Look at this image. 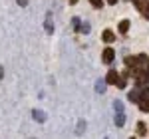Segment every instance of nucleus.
<instances>
[{"instance_id":"dca6fc26","label":"nucleus","mask_w":149,"mask_h":139,"mask_svg":"<svg viewBox=\"0 0 149 139\" xmlns=\"http://www.w3.org/2000/svg\"><path fill=\"white\" fill-rule=\"evenodd\" d=\"M90 2H92V4L95 6V8H102V4H103L102 0H90Z\"/></svg>"},{"instance_id":"20e7f679","label":"nucleus","mask_w":149,"mask_h":139,"mask_svg":"<svg viewBox=\"0 0 149 139\" xmlns=\"http://www.w3.org/2000/svg\"><path fill=\"white\" fill-rule=\"evenodd\" d=\"M44 28H46L48 34H52L54 32V22H52V12H48L46 14V22H44Z\"/></svg>"},{"instance_id":"f8f14e48","label":"nucleus","mask_w":149,"mask_h":139,"mask_svg":"<svg viewBox=\"0 0 149 139\" xmlns=\"http://www.w3.org/2000/svg\"><path fill=\"white\" fill-rule=\"evenodd\" d=\"M113 107H115L117 113H123V104H121L119 99H115V101H113Z\"/></svg>"},{"instance_id":"5701e85b","label":"nucleus","mask_w":149,"mask_h":139,"mask_svg":"<svg viewBox=\"0 0 149 139\" xmlns=\"http://www.w3.org/2000/svg\"><path fill=\"white\" fill-rule=\"evenodd\" d=\"M107 2H109V4H115V2H117V0H107Z\"/></svg>"},{"instance_id":"7ed1b4c3","label":"nucleus","mask_w":149,"mask_h":139,"mask_svg":"<svg viewBox=\"0 0 149 139\" xmlns=\"http://www.w3.org/2000/svg\"><path fill=\"white\" fill-rule=\"evenodd\" d=\"M32 117H34V121H38V123H44L48 117H46V113L42 111V109H34L32 111Z\"/></svg>"},{"instance_id":"4468645a","label":"nucleus","mask_w":149,"mask_h":139,"mask_svg":"<svg viewBox=\"0 0 149 139\" xmlns=\"http://www.w3.org/2000/svg\"><path fill=\"white\" fill-rule=\"evenodd\" d=\"M137 133H139V135H145V133H147V129H145V123H143V121H139V123H137Z\"/></svg>"},{"instance_id":"39448f33","label":"nucleus","mask_w":149,"mask_h":139,"mask_svg":"<svg viewBox=\"0 0 149 139\" xmlns=\"http://www.w3.org/2000/svg\"><path fill=\"white\" fill-rule=\"evenodd\" d=\"M102 38H103V42H107V44H109V42H113V40H115V34L111 32V30H103Z\"/></svg>"},{"instance_id":"9b49d317","label":"nucleus","mask_w":149,"mask_h":139,"mask_svg":"<svg viewBox=\"0 0 149 139\" xmlns=\"http://www.w3.org/2000/svg\"><path fill=\"white\" fill-rule=\"evenodd\" d=\"M84 131H86V121H84V119H80V121H78V129H76V133H78V135H81Z\"/></svg>"},{"instance_id":"1a4fd4ad","label":"nucleus","mask_w":149,"mask_h":139,"mask_svg":"<svg viewBox=\"0 0 149 139\" xmlns=\"http://www.w3.org/2000/svg\"><path fill=\"white\" fill-rule=\"evenodd\" d=\"M123 123H125V115H123V113H117V115H115V125L121 127Z\"/></svg>"},{"instance_id":"f257e3e1","label":"nucleus","mask_w":149,"mask_h":139,"mask_svg":"<svg viewBox=\"0 0 149 139\" xmlns=\"http://www.w3.org/2000/svg\"><path fill=\"white\" fill-rule=\"evenodd\" d=\"M113 58H115V52L111 50V48H105V50H103V56H102L103 64H111V62H113Z\"/></svg>"},{"instance_id":"b1692460","label":"nucleus","mask_w":149,"mask_h":139,"mask_svg":"<svg viewBox=\"0 0 149 139\" xmlns=\"http://www.w3.org/2000/svg\"><path fill=\"white\" fill-rule=\"evenodd\" d=\"M131 139H135V137H131Z\"/></svg>"},{"instance_id":"f03ea898","label":"nucleus","mask_w":149,"mask_h":139,"mask_svg":"<svg viewBox=\"0 0 149 139\" xmlns=\"http://www.w3.org/2000/svg\"><path fill=\"white\" fill-rule=\"evenodd\" d=\"M103 81H105V83H117V81H119V74H117L115 70H109Z\"/></svg>"},{"instance_id":"aec40b11","label":"nucleus","mask_w":149,"mask_h":139,"mask_svg":"<svg viewBox=\"0 0 149 139\" xmlns=\"http://www.w3.org/2000/svg\"><path fill=\"white\" fill-rule=\"evenodd\" d=\"M2 78H4V68L0 66V80H2Z\"/></svg>"},{"instance_id":"423d86ee","label":"nucleus","mask_w":149,"mask_h":139,"mask_svg":"<svg viewBox=\"0 0 149 139\" xmlns=\"http://www.w3.org/2000/svg\"><path fill=\"white\" fill-rule=\"evenodd\" d=\"M139 95H141V93H139L137 90H135V92H129V95H127V99H129L131 104H137V101H139Z\"/></svg>"},{"instance_id":"f3484780","label":"nucleus","mask_w":149,"mask_h":139,"mask_svg":"<svg viewBox=\"0 0 149 139\" xmlns=\"http://www.w3.org/2000/svg\"><path fill=\"white\" fill-rule=\"evenodd\" d=\"M117 88H121V90L125 88V80H123V78H119V81H117Z\"/></svg>"},{"instance_id":"0eeeda50","label":"nucleus","mask_w":149,"mask_h":139,"mask_svg":"<svg viewBox=\"0 0 149 139\" xmlns=\"http://www.w3.org/2000/svg\"><path fill=\"white\" fill-rule=\"evenodd\" d=\"M105 85H107V83H105L103 80H97V81H95V92L103 93V92H105Z\"/></svg>"},{"instance_id":"6e6552de","label":"nucleus","mask_w":149,"mask_h":139,"mask_svg":"<svg viewBox=\"0 0 149 139\" xmlns=\"http://www.w3.org/2000/svg\"><path fill=\"white\" fill-rule=\"evenodd\" d=\"M139 109L141 111H149V99H139Z\"/></svg>"},{"instance_id":"a211bd4d","label":"nucleus","mask_w":149,"mask_h":139,"mask_svg":"<svg viewBox=\"0 0 149 139\" xmlns=\"http://www.w3.org/2000/svg\"><path fill=\"white\" fill-rule=\"evenodd\" d=\"M74 28H76V30H80V20H78V18H74Z\"/></svg>"},{"instance_id":"2eb2a0df","label":"nucleus","mask_w":149,"mask_h":139,"mask_svg":"<svg viewBox=\"0 0 149 139\" xmlns=\"http://www.w3.org/2000/svg\"><path fill=\"white\" fill-rule=\"evenodd\" d=\"M80 30L84 32V34H88V32H90V24H84V26H80Z\"/></svg>"},{"instance_id":"ddd939ff","label":"nucleus","mask_w":149,"mask_h":139,"mask_svg":"<svg viewBox=\"0 0 149 139\" xmlns=\"http://www.w3.org/2000/svg\"><path fill=\"white\" fill-rule=\"evenodd\" d=\"M125 64L129 68H135V64H137V58H131V56H127L125 58Z\"/></svg>"},{"instance_id":"412c9836","label":"nucleus","mask_w":149,"mask_h":139,"mask_svg":"<svg viewBox=\"0 0 149 139\" xmlns=\"http://www.w3.org/2000/svg\"><path fill=\"white\" fill-rule=\"evenodd\" d=\"M145 18L149 20V2H147V10H145Z\"/></svg>"},{"instance_id":"9d476101","label":"nucleus","mask_w":149,"mask_h":139,"mask_svg":"<svg viewBox=\"0 0 149 139\" xmlns=\"http://www.w3.org/2000/svg\"><path fill=\"white\" fill-rule=\"evenodd\" d=\"M127 30H129V20H123V22H119V32H121V34H125Z\"/></svg>"},{"instance_id":"4be33fe9","label":"nucleus","mask_w":149,"mask_h":139,"mask_svg":"<svg viewBox=\"0 0 149 139\" xmlns=\"http://www.w3.org/2000/svg\"><path fill=\"white\" fill-rule=\"evenodd\" d=\"M70 4H72V6H74V4H78V0H70Z\"/></svg>"},{"instance_id":"6ab92c4d","label":"nucleus","mask_w":149,"mask_h":139,"mask_svg":"<svg viewBox=\"0 0 149 139\" xmlns=\"http://www.w3.org/2000/svg\"><path fill=\"white\" fill-rule=\"evenodd\" d=\"M16 2H18L20 6H26V4H28V0H16Z\"/></svg>"}]
</instances>
